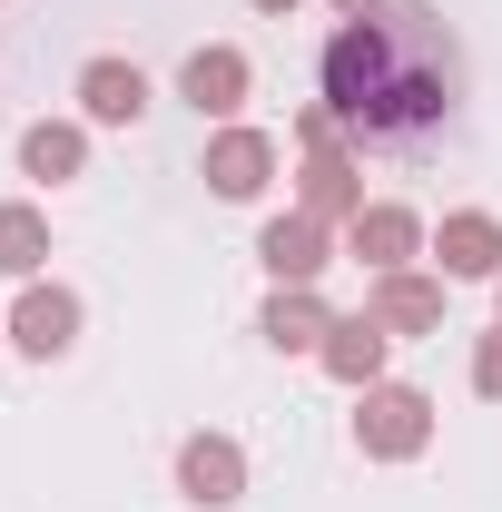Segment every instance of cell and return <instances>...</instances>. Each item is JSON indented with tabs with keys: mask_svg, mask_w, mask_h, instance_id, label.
I'll return each instance as SVG.
<instances>
[{
	"mask_svg": "<svg viewBox=\"0 0 502 512\" xmlns=\"http://www.w3.org/2000/svg\"><path fill=\"white\" fill-rule=\"evenodd\" d=\"M325 109L345 119L355 158L375 138H424L453 119V40L434 10L404 20H345L325 40Z\"/></svg>",
	"mask_w": 502,
	"mask_h": 512,
	"instance_id": "1",
	"label": "cell"
},
{
	"mask_svg": "<svg viewBox=\"0 0 502 512\" xmlns=\"http://www.w3.org/2000/svg\"><path fill=\"white\" fill-rule=\"evenodd\" d=\"M434 444V394L424 384H365L355 394V453L365 463H414V453Z\"/></svg>",
	"mask_w": 502,
	"mask_h": 512,
	"instance_id": "2",
	"label": "cell"
},
{
	"mask_svg": "<svg viewBox=\"0 0 502 512\" xmlns=\"http://www.w3.org/2000/svg\"><path fill=\"white\" fill-rule=\"evenodd\" d=\"M79 325H89V306H79L69 286H50V276H30V286L10 296V345H20L30 365H60L69 345H79Z\"/></svg>",
	"mask_w": 502,
	"mask_h": 512,
	"instance_id": "3",
	"label": "cell"
},
{
	"mask_svg": "<svg viewBox=\"0 0 502 512\" xmlns=\"http://www.w3.org/2000/svg\"><path fill=\"white\" fill-rule=\"evenodd\" d=\"M197 178H207V197L247 207V197H266V178H276V138H266V128H247V119H227L217 138H207Z\"/></svg>",
	"mask_w": 502,
	"mask_h": 512,
	"instance_id": "4",
	"label": "cell"
},
{
	"mask_svg": "<svg viewBox=\"0 0 502 512\" xmlns=\"http://www.w3.org/2000/svg\"><path fill=\"white\" fill-rule=\"evenodd\" d=\"M296 207L325 217V227L345 237V227L375 207V197H365V158H355V148H306V168H296Z\"/></svg>",
	"mask_w": 502,
	"mask_h": 512,
	"instance_id": "5",
	"label": "cell"
},
{
	"mask_svg": "<svg viewBox=\"0 0 502 512\" xmlns=\"http://www.w3.org/2000/svg\"><path fill=\"white\" fill-rule=\"evenodd\" d=\"M256 266H266L276 286H315V276L335 266V227L306 217V207H286V217H266V227H256Z\"/></svg>",
	"mask_w": 502,
	"mask_h": 512,
	"instance_id": "6",
	"label": "cell"
},
{
	"mask_svg": "<svg viewBox=\"0 0 502 512\" xmlns=\"http://www.w3.org/2000/svg\"><path fill=\"white\" fill-rule=\"evenodd\" d=\"M424 247H434V227H424L414 207H394V197H375V207L345 227V256H355L365 276H404V266H414Z\"/></svg>",
	"mask_w": 502,
	"mask_h": 512,
	"instance_id": "7",
	"label": "cell"
},
{
	"mask_svg": "<svg viewBox=\"0 0 502 512\" xmlns=\"http://www.w3.org/2000/svg\"><path fill=\"white\" fill-rule=\"evenodd\" d=\"M178 493L197 512H237L247 503V444L237 434H188L178 444Z\"/></svg>",
	"mask_w": 502,
	"mask_h": 512,
	"instance_id": "8",
	"label": "cell"
},
{
	"mask_svg": "<svg viewBox=\"0 0 502 512\" xmlns=\"http://www.w3.org/2000/svg\"><path fill=\"white\" fill-rule=\"evenodd\" d=\"M247 89H256V60H247V50H227V40L188 50V69H178V99H188L197 119H217V128L247 109Z\"/></svg>",
	"mask_w": 502,
	"mask_h": 512,
	"instance_id": "9",
	"label": "cell"
},
{
	"mask_svg": "<svg viewBox=\"0 0 502 512\" xmlns=\"http://www.w3.org/2000/svg\"><path fill=\"white\" fill-rule=\"evenodd\" d=\"M434 266H443V286H493L502 276V217L493 207H453L434 227Z\"/></svg>",
	"mask_w": 502,
	"mask_h": 512,
	"instance_id": "10",
	"label": "cell"
},
{
	"mask_svg": "<svg viewBox=\"0 0 502 512\" xmlns=\"http://www.w3.org/2000/svg\"><path fill=\"white\" fill-rule=\"evenodd\" d=\"M384 355H394V325H384L375 306L335 316V325H325V345H315V365H325L335 384H355V394H365V384H384Z\"/></svg>",
	"mask_w": 502,
	"mask_h": 512,
	"instance_id": "11",
	"label": "cell"
},
{
	"mask_svg": "<svg viewBox=\"0 0 502 512\" xmlns=\"http://www.w3.org/2000/svg\"><path fill=\"white\" fill-rule=\"evenodd\" d=\"M79 119L89 128H138L148 119V69L138 60H89L79 69Z\"/></svg>",
	"mask_w": 502,
	"mask_h": 512,
	"instance_id": "12",
	"label": "cell"
},
{
	"mask_svg": "<svg viewBox=\"0 0 502 512\" xmlns=\"http://www.w3.org/2000/svg\"><path fill=\"white\" fill-rule=\"evenodd\" d=\"M365 306L394 325V345H404V335H443V276H424V266L375 276V286H365Z\"/></svg>",
	"mask_w": 502,
	"mask_h": 512,
	"instance_id": "13",
	"label": "cell"
},
{
	"mask_svg": "<svg viewBox=\"0 0 502 512\" xmlns=\"http://www.w3.org/2000/svg\"><path fill=\"white\" fill-rule=\"evenodd\" d=\"M79 168H89V119H30V128H20V178L69 188Z\"/></svg>",
	"mask_w": 502,
	"mask_h": 512,
	"instance_id": "14",
	"label": "cell"
},
{
	"mask_svg": "<svg viewBox=\"0 0 502 512\" xmlns=\"http://www.w3.org/2000/svg\"><path fill=\"white\" fill-rule=\"evenodd\" d=\"M325 325H335V306H325L315 286H276V296L256 306V335H266L276 355H315V345H325Z\"/></svg>",
	"mask_w": 502,
	"mask_h": 512,
	"instance_id": "15",
	"label": "cell"
},
{
	"mask_svg": "<svg viewBox=\"0 0 502 512\" xmlns=\"http://www.w3.org/2000/svg\"><path fill=\"white\" fill-rule=\"evenodd\" d=\"M0 276H10V286L50 276V217H40L30 197H10V207H0Z\"/></svg>",
	"mask_w": 502,
	"mask_h": 512,
	"instance_id": "16",
	"label": "cell"
},
{
	"mask_svg": "<svg viewBox=\"0 0 502 512\" xmlns=\"http://www.w3.org/2000/svg\"><path fill=\"white\" fill-rule=\"evenodd\" d=\"M473 394L502 404V325H493V335H473Z\"/></svg>",
	"mask_w": 502,
	"mask_h": 512,
	"instance_id": "17",
	"label": "cell"
},
{
	"mask_svg": "<svg viewBox=\"0 0 502 512\" xmlns=\"http://www.w3.org/2000/svg\"><path fill=\"white\" fill-rule=\"evenodd\" d=\"M335 20H384V0H325Z\"/></svg>",
	"mask_w": 502,
	"mask_h": 512,
	"instance_id": "18",
	"label": "cell"
},
{
	"mask_svg": "<svg viewBox=\"0 0 502 512\" xmlns=\"http://www.w3.org/2000/svg\"><path fill=\"white\" fill-rule=\"evenodd\" d=\"M247 10H266V20H286V10H306V0H247Z\"/></svg>",
	"mask_w": 502,
	"mask_h": 512,
	"instance_id": "19",
	"label": "cell"
},
{
	"mask_svg": "<svg viewBox=\"0 0 502 512\" xmlns=\"http://www.w3.org/2000/svg\"><path fill=\"white\" fill-rule=\"evenodd\" d=\"M493 325H502V276H493Z\"/></svg>",
	"mask_w": 502,
	"mask_h": 512,
	"instance_id": "20",
	"label": "cell"
},
{
	"mask_svg": "<svg viewBox=\"0 0 502 512\" xmlns=\"http://www.w3.org/2000/svg\"><path fill=\"white\" fill-rule=\"evenodd\" d=\"M0 345H10V316H0Z\"/></svg>",
	"mask_w": 502,
	"mask_h": 512,
	"instance_id": "21",
	"label": "cell"
}]
</instances>
